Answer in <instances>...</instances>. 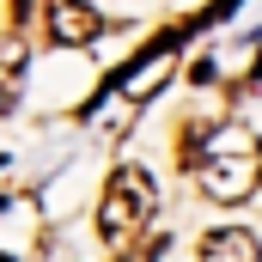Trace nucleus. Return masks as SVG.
Wrapping results in <instances>:
<instances>
[{"mask_svg": "<svg viewBox=\"0 0 262 262\" xmlns=\"http://www.w3.org/2000/svg\"><path fill=\"white\" fill-rule=\"evenodd\" d=\"M189 177H195L201 195L220 201V207L244 201L262 183V140H256V128L250 122H213V128H201Z\"/></svg>", "mask_w": 262, "mask_h": 262, "instance_id": "f257e3e1", "label": "nucleus"}, {"mask_svg": "<svg viewBox=\"0 0 262 262\" xmlns=\"http://www.w3.org/2000/svg\"><path fill=\"white\" fill-rule=\"evenodd\" d=\"M152 213H159V183L140 165H116L110 183H104V201H98V238L116 244V250H128L134 238L152 226Z\"/></svg>", "mask_w": 262, "mask_h": 262, "instance_id": "f03ea898", "label": "nucleus"}, {"mask_svg": "<svg viewBox=\"0 0 262 262\" xmlns=\"http://www.w3.org/2000/svg\"><path fill=\"white\" fill-rule=\"evenodd\" d=\"M43 31H49V43H61V49H85V43L104 37V18H98L85 0H43Z\"/></svg>", "mask_w": 262, "mask_h": 262, "instance_id": "7ed1b4c3", "label": "nucleus"}, {"mask_svg": "<svg viewBox=\"0 0 262 262\" xmlns=\"http://www.w3.org/2000/svg\"><path fill=\"white\" fill-rule=\"evenodd\" d=\"M201 262H262V244L244 226H220V232L201 238Z\"/></svg>", "mask_w": 262, "mask_h": 262, "instance_id": "20e7f679", "label": "nucleus"}, {"mask_svg": "<svg viewBox=\"0 0 262 262\" xmlns=\"http://www.w3.org/2000/svg\"><path fill=\"white\" fill-rule=\"evenodd\" d=\"M18 98H25V43L6 31L0 37V116H12Z\"/></svg>", "mask_w": 262, "mask_h": 262, "instance_id": "39448f33", "label": "nucleus"}, {"mask_svg": "<svg viewBox=\"0 0 262 262\" xmlns=\"http://www.w3.org/2000/svg\"><path fill=\"white\" fill-rule=\"evenodd\" d=\"M159 256H165V232L146 238V244H128V250H122V262H159Z\"/></svg>", "mask_w": 262, "mask_h": 262, "instance_id": "423d86ee", "label": "nucleus"}, {"mask_svg": "<svg viewBox=\"0 0 262 262\" xmlns=\"http://www.w3.org/2000/svg\"><path fill=\"white\" fill-rule=\"evenodd\" d=\"M0 262H18V256H0Z\"/></svg>", "mask_w": 262, "mask_h": 262, "instance_id": "0eeeda50", "label": "nucleus"}]
</instances>
